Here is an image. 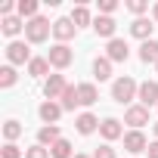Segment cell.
<instances>
[{"instance_id":"obj_1","label":"cell","mask_w":158,"mask_h":158,"mask_svg":"<svg viewBox=\"0 0 158 158\" xmlns=\"http://www.w3.org/2000/svg\"><path fill=\"white\" fill-rule=\"evenodd\" d=\"M136 93H139V84L133 81V77H127V74H124V77H118V81L112 84V99H115V102H121V106H124V102H133V99H136Z\"/></svg>"},{"instance_id":"obj_2","label":"cell","mask_w":158,"mask_h":158,"mask_svg":"<svg viewBox=\"0 0 158 158\" xmlns=\"http://www.w3.org/2000/svg\"><path fill=\"white\" fill-rule=\"evenodd\" d=\"M50 34H53V25H50V19H44V16H34L31 22H25V37H28V44H44Z\"/></svg>"},{"instance_id":"obj_3","label":"cell","mask_w":158,"mask_h":158,"mask_svg":"<svg viewBox=\"0 0 158 158\" xmlns=\"http://www.w3.org/2000/svg\"><path fill=\"white\" fill-rule=\"evenodd\" d=\"M6 59H10V65H25V62H31L34 56H31L28 44H22V40H13V44L6 47Z\"/></svg>"},{"instance_id":"obj_4","label":"cell","mask_w":158,"mask_h":158,"mask_svg":"<svg viewBox=\"0 0 158 158\" xmlns=\"http://www.w3.org/2000/svg\"><path fill=\"white\" fill-rule=\"evenodd\" d=\"M50 65L53 68H68L71 65V59H74V53L68 50V44H56V47H50Z\"/></svg>"},{"instance_id":"obj_5","label":"cell","mask_w":158,"mask_h":158,"mask_svg":"<svg viewBox=\"0 0 158 158\" xmlns=\"http://www.w3.org/2000/svg\"><path fill=\"white\" fill-rule=\"evenodd\" d=\"M65 90H68L65 74H50V77H47V84H44L47 99H62V93H65Z\"/></svg>"},{"instance_id":"obj_6","label":"cell","mask_w":158,"mask_h":158,"mask_svg":"<svg viewBox=\"0 0 158 158\" xmlns=\"http://www.w3.org/2000/svg\"><path fill=\"white\" fill-rule=\"evenodd\" d=\"M124 124H130L133 130H139L143 124H149V109L146 106H130L124 112Z\"/></svg>"},{"instance_id":"obj_7","label":"cell","mask_w":158,"mask_h":158,"mask_svg":"<svg viewBox=\"0 0 158 158\" xmlns=\"http://www.w3.org/2000/svg\"><path fill=\"white\" fill-rule=\"evenodd\" d=\"M139 106H158V81H143L139 84V93H136Z\"/></svg>"},{"instance_id":"obj_8","label":"cell","mask_w":158,"mask_h":158,"mask_svg":"<svg viewBox=\"0 0 158 158\" xmlns=\"http://www.w3.org/2000/svg\"><path fill=\"white\" fill-rule=\"evenodd\" d=\"M74 34H77V28H74V22H71V19H56V22H53V37H56L59 44L71 40Z\"/></svg>"},{"instance_id":"obj_9","label":"cell","mask_w":158,"mask_h":158,"mask_svg":"<svg viewBox=\"0 0 158 158\" xmlns=\"http://www.w3.org/2000/svg\"><path fill=\"white\" fill-rule=\"evenodd\" d=\"M62 112H65V109H62V102H56V99H47V102L37 109V115H40V121H44V124H56Z\"/></svg>"},{"instance_id":"obj_10","label":"cell","mask_w":158,"mask_h":158,"mask_svg":"<svg viewBox=\"0 0 158 158\" xmlns=\"http://www.w3.org/2000/svg\"><path fill=\"white\" fill-rule=\"evenodd\" d=\"M115 28H118V25H115V19H112V16H96V19H93V31H96L99 37L115 40Z\"/></svg>"},{"instance_id":"obj_11","label":"cell","mask_w":158,"mask_h":158,"mask_svg":"<svg viewBox=\"0 0 158 158\" xmlns=\"http://www.w3.org/2000/svg\"><path fill=\"white\" fill-rule=\"evenodd\" d=\"M109 59L112 62H127V56H130V47H127V40H121V37H115V40H109Z\"/></svg>"},{"instance_id":"obj_12","label":"cell","mask_w":158,"mask_h":158,"mask_svg":"<svg viewBox=\"0 0 158 158\" xmlns=\"http://www.w3.org/2000/svg\"><path fill=\"white\" fill-rule=\"evenodd\" d=\"M124 149H127V152H146L149 143H146L143 130H130V133H124Z\"/></svg>"},{"instance_id":"obj_13","label":"cell","mask_w":158,"mask_h":158,"mask_svg":"<svg viewBox=\"0 0 158 158\" xmlns=\"http://www.w3.org/2000/svg\"><path fill=\"white\" fill-rule=\"evenodd\" d=\"M152 28H155V25H152L149 19H133V22H130V34H133V37H139L143 44H146V40H152Z\"/></svg>"},{"instance_id":"obj_14","label":"cell","mask_w":158,"mask_h":158,"mask_svg":"<svg viewBox=\"0 0 158 158\" xmlns=\"http://www.w3.org/2000/svg\"><path fill=\"white\" fill-rule=\"evenodd\" d=\"M74 127H77V133H84V136H90V133H93V130L99 127V118H96V115H90V112H84V115H77Z\"/></svg>"},{"instance_id":"obj_15","label":"cell","mask_w":158,"mask_h":158,"mask_svg":"<svg viewBox=\"0 0 158 158\" xmlns=\"http://www.w3.org/2000/svg\"><path fill=\"white\" fill-rule=\"evenodd\" d=\"M99 133L112 143V139H118V136H124V130H121V121L118 118H106L102 124H99Z\"/></svg>"},{"instance_id":"obj_16","label":"cell","mask_w":158,"mask_h":158,"mask_svg":"<svg viewBox=\"0 0 158 158\" xmlns=\"http://www.w3.org/2000/svg\"><path fill=\"white\" fill-rule=\"evenodd\" d=\"M62 136H59V127L56 124H44L40 130H37V143L40 146H53V143H59Z\"/></svg>"},{"instance_id":"obj_17","label":"cell","mask_w":158,"mask_h":158,"mask_svg":"<svg viewBox=\"0 0 158 158\" xmlns=\"http://www.w3.org/2000/svg\"><path fill=\"white\" fill-rule=\"evenodd\" d=\"M22 28H25V22H22L19 16H6V19H0V31H3L6 37H16Z\"/></svg>"},{"instance_id":"obj_18","label":"cell","mask_w":158,"mask_h":158,"mask_svg":"<svg viewBox=\"0 0 158 158\" xmlns=\"http://www.w3.org/2000/svg\"><path fill=\"white\" fill-rule=\"evenodd\" d=\"M77 99H81V106H93L99 99V90L93 84H77Z\"/></svg>"},{"instance_id":"obj_19","label":"cell","mask_w":158,"mask_h":158,"mask_svg":"<svg viewBox=\"0 0 158 158\" xmlns=\"http://www.w3.org/2000/svg\"><path fill=\"white\" fill-rule=\"evenodd\" d=\"M93 74H96V81H109V77H112V59L109 56L96 59L93 62Z\"/></svg>"},{"instance_id":"obj_20","label":"cell","mask_w":158,"mask_h":158,"mask_svg":"<svg viewBox=\"0 0 158 158\" xmlns=\"http://www.w3.org/2000/svg\"><path fill=\"white\" fill-rule=\"evenodd\" d=\"M139 59H143V62H158V40H155V37L139 47Z\"/></svg>"},{"instance_id":"obj_21","label":"cell","mask_w":158,"mask_h":158,"mask_svg":"<svg viewBox=\"0 0 158 158\" xmlns=\"http://www.w3.org/2000/svg\"><path fill=\"white\" fill-rule=\"evenodd\" d=\"M50 71V59H40V56H34L31 62H28V74H34V77H44Z\"/></svg>"},{"instance_id":"obj_22","label":"cell","mask_w":158,"mask_h":158,"mask_svg":"<svg viewBox=\"0 0 158 158\" xmlns=\"http://www.w3.org/2000/svg\"><path fill=\"white\" fill-rule=\"evenodd\" d=\"M16 10H19V19H28V22H31V19L37 16V0H19Z\"/></svg>"},{"instance_id":"obj_23","label":"cell","mask_w":158,"mask_h":158,"mask_svg":"<svg viewBox=\"0 0 158 158\" xmlns=\"http://www.w3.org/2000/svg\"><path fill=\"white\" fill-rule=\"evenodd\" d=\"M74 106H81V99H77V87L68 84V90L62 93V109L65 112H74Z\"/></svg>"},{"instance_id":"obj_24","label":"cell","mask_w":158,"mask_h":158,"mask_svg":"<svg viewBox=\"0 0 158 158\" xmlns=\"http://www.w3.org/2000/svg\"><path fill=\"white\" fill-rule=\"evenodd\" d=\"M50 155H53V158H74V155H71V143H68V139L53 143V146H50Z\"/></svg>"},{"instance_id":"obj_25","label":"cell","mask_w":158,"mask_h":158,"mask_svg":"<svg viewBox=\"0 0 158 158\" xmlns=\"http://www.w3.org/2000/svg\"><path fill=\"white\" fill-rule=\"evenodd\" d=\"M71 22H74V28H84V25H90V10H87V6H74V13H71Z\"/></svg>"},{"instance_id":"obj_26","label":"cell","mask_w":158,"mask_h":158,"mask_svg":"<svg viewBox=\"0 0 158 158\" xmlns=\"http://www.w3.org/2000/svg\"><path fill=\"white\" fill-rule=\"evenodd\" d=\"M16 77H19L16 68H13V65H3V68H0V87H13Z\"/></svg>"},{"instance_id":"obj_27","label":"cell","mask_w":158,"mask_h":158,"mask_svg":"<svg viewBox=\"0 0 158 158\" xmlns=\"http://www.w3.org/2000/svg\"><path fill=\"white\" fill-rule=\"evenodd\" d=\"M19 133H22V124H19V121H6V124H3V136H6V143L19 139Z\"/></svg>"},{"instance_id":"obj_28","label":"cell","mask_w":158,"mask_h":158,"mask_svg":"<svg viewBox=\"0 0 158 158\" xmlns=\"http://www.w3.org/2000/svg\"><path fill=\"white\" fill-rule=\"evenodd\" d=\"M127 10H130L136 19H143V13L149 10V3H146V0H127Z\"/></svg>"},{"instance_id":"obj_29","label":"cell","mask_w":158,"mask_h":158,"mask_svg":"<svg viewBox=\"0 0 158 158\" xmlns=\"http://www.w3.org/2000/svg\"><path fill=\"white\" fill-rule=\"evenodd\" d=\"M25 158H50V149L47 146H31V149H25Z\"/></svg>"},{"instance_id":"obj_30","label":"cell","mask_w":158,"mask_h":158,"mask_svg":"<svg viewBox=\"0 0 158 158\" xmlns=\"http://www.w3.org/2000/svg\"><path fill=\"white\" fill-rule=\"evenodd\" d=\"M0 155H3V158H22V155H25V152H22V149H19V146H16V143H6V146H3V149H0Z\"/></svg>"},{"instance_id":"obj_31","label":"cell","mask_w":158,"mask_h":158,"mask_svg":"<svg viewBox=\"0 0 158 158\" xmlns=\"http://www.w3.org/2000/svg\"><path fill=\"white\" fill-rule=\"evenodd\" d=\"M115 10H118V3H115V0H99V13H102V16H112Z\"/></svg>"},{"instance_id":"obj_32","label":"cell","mask_w":158,"mask_h":158,"mask_svg":"<svg viewBox=\"0 0 158 158\" xmlns=\"http://www.w3.org/2000/svg\"><path fill=\"white\" fill-rule=\"evenodd\" d=\"M93 158H115V149H112V146H99V149L93 152Z\"/></svg>"},{"instance_id":"obj_33","label":"cell","mask_w":158,"mask_h":158,"mask_svg":"<svg viewBox=\"0 0 158 158\" xmlns=\"http://www.w3.org/2000/svg\"><path fill=\"white\" fill-rule=\"evenodd\" d=\"M16 6H19V3H13V0L0 3V16H3V19H6V16H13V10H16Z\"/></svg>"},{"instance_id":"obj_34","label":"cell","mask_w":158,"mask_h":158,"mask_svg":"<svg viewBox=\"0 0 158 158\" xmlns=\"http://www.w3.org/2000/svg\"><path fill=\"white\" fill-rule=\"evenodd\" d=\"M146 152H149V158H158V139H155V143H149V149H146Z\"/></svg>"},{"instance_id":"obj_35","label":"cell","mask_w":158,"mask_h":158,"mask_svg":"<svg viewBox=\"0 0 158 158\" xmlns=\"http://www.w3.org/2000/svg\"><path fill=\"white\" fill-rule=\"evenodd\" d=\"M152 19H155V22H158V3H155V6H152Z\"/></svg>"},{"instance_id":"obj_36","label":"cell","mask_w":158,"mask_h":158,"mask_svg":"<svg viewBox=\"0 0 158 158\" xmlns=\"http://www.w3.org/2000/svg\"><path fill=\"white\" fill-rule=\"evenodd\" d=\"M74 158H90V155H74Z\"/></svg>"},{"instance_id":"obj_37","label":"cell","mask_w":158,"mask_h":158,"mask_svg":"<svg viewBox=\"0 0 158 158\" xmlns=\"http://www.w3.org/2000/svg\"><path fill=\"white\" fill-rule=\"evenodd\" d=\"M155 136H158V124H155Z\"/></svg>"},{"instance_id":"obj_38","label":"cell","mask_w":158,"mask_h":158,"mask_svg":"<svg viewBox=\"0 0 158 158\" xmlns=\"http://www.w3.org/2000/svg\"><path fill=\"white\" fill-rule=\"evenodd\" d=\"M155 68H158V62H155Z\"/></svg>"}]
</instances>
